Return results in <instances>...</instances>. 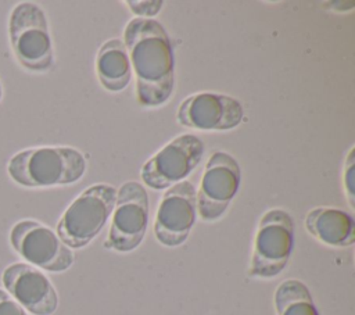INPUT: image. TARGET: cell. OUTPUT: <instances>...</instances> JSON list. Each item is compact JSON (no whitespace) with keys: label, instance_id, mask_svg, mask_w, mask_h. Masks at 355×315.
Instances as JSON below:
<instances>
[{"label":"cell","instance_id":"1","mask_svg":"<svg viewBox=\"0 0 355 315\" xmlns=\"http://www.w3.org/2000/svg\"><path fill=\"white\" fill-rule=\"evenodd\" d=\"M130 67L136 76V97L143 107L166 103L175 85V58L164 26L150 18H133L123 31Z\"/></svg>","mask_w":355,"mask_h":315},{"label":"cell","instance_id":"2","mask_svg":"<svg viewBox=\"0 0 355 315\" xmlns=\"http://www.w3.org/2000/svg\"><path fill=\"white\" fill-rule=\"evenodd\" d=\"M86 160L69 146H42L24 148L7 162L10 179L28 189L72 185L83 178Z\"/></svg>","mask_w":355,"mask_h":315},{"label":"cell","instance_id":"3","mask_svg":"<svg viewBox=\"0 0 355 315\" xmlns=\"http://www.w3.org/2000/svg\"><path fill=\"white\" fill-rule=\"evenodd\" d=\"M8 40L18 64L35 74L54 65V49L44 10L32 1H21L8 15Z\"/></svg>","mask_w":355,"mask_h":315},{"label":"cell","instance_id":"4","mask_svg":"<svg viewBox=\"0 0 355 315\" xmlns=\"http://www.w3.org/2000/svg\"><path fill=\"white\" fill-rule=\"evenodd\" d=\"M116 201V189L96 183L85 189L61 215L55 233L72 248L86 247L104 228Z\"/></svg>","mask_w":355,"mask_h":315},{"label":"cell","instance_id":"5","mask_svg":"<svg viewBox=\"0 0 355 315\" xmlns=\"http://www.w3.org/2000/svg\"><path fill=\"white\" fill-rule=\"evenodd\" d=\"M294 246V222L280 208L266 211L258 223L250 259L251 278L272 279L283 272Z\"/></svg>","mask_w":355,"mask_h":315},{"label":"cell","instance_id":"6","mask_svg":"<svg viewBox=\"0 0 355 315\" xmlns=\"http://www.w3.org/2000/svg\"><path fill=\"white\" fill-rule=\"evenodd\" d=\"M10 244L26 264L47 272H64L75 261L73 251L42 222L21 219L10 230Z\"/></svg>","mask_w":355,"mask_h":315},{"label":"cell","instance_id":"7","mask_svg":"<svg viewBox=\"0 0 355 315\" xmlns=\"http://www.w3.org/2000/svg\"><path fill=\"white\" fill-rule=\"evenodd\" d=\"M150 214L148 194L139 182H125L116 190L112 222L105 247L118 253H130L137 248L147 232Z\"/></svg>","mask_w":355,"mask_h":315},{"label":"cell","instance_id":"8","mask_svg":"<svg viewBox=\"0 0 355 315\" xmlns=\"http://www.w3.org/2000/svg\"><path fill=\"white\" fill-rule=\"evenodd\" d=\"M204 155L202 140L191 133H184L148 158L141 167L140 176L146 186L154 190L168 189L193 172Z\"/></svg>","mask_w":355,"mask_h":315},{"label":"cell","instance_id":"9","mask_svg":"<svg viewBox=\"0 0 355 315\" xmlns=\"http://www.w3.org/2000/svg\"><path fill=\"white\" fill-rule=\"evenodd\" d=\"M241 180L237 160L226 151H215L207 161L197 193V214L204 222L223 216Z\"/></svg>","mask_w":355,"mask_h":315},{"label":"cell","instance_id":"10","mask_svg":"<svg viewBox=\"0 0 355 315\" xmlns=\"http://www.w3.org/2000/svg\"><path fill=\"white\" fill-rule=\"evenodd\" d=\"M197 218V191L191 182L182 180L165 190L158 204L154 235L165 247L183 244Z\"/></svg>","mask_w":355,"mask_h":315},{"label":"cell","instance_id":"11","mask_svg":"<svg viewBox=\"0 0 355 315\" xmlns=\"http://www.w3.org/2000/svg\"><path fill=\"white\" fill-rule=\"evenodd\" d=\"M239 100L223 93L201 92L184 99L178 110V122L198 130H230L243 121Z\"/></svg>","mask_w":355,"mask_h":315},{"label":"cell","instance_id":"12","mask_svg":"<svg viewBox=\"0 0 355 315\" xmlns=\"http://www.w3.org/2000/svg\"><path fill=\"white\" fill-rule=\"evenodd\" d=\"M1 282L7 293L33 315H51L58 308V294L50 279L26 262L6 266Z\"/></svg>","mask_w":355,"mask_h":315},{"label":"cell","instance_id":"13","mask_svg":"<svg viewBox=\"0 0 355 315\" xmlns=\"http://www.w3.org/2000/svg\"><path fill=\"white\" fill-rule=\"evenodd\" d=\"M306 232L330 247H349L355 243L354 218L338 208L316 207L305 216Z\"/></svg>","mask_w":355,"mask_h":315},{"label":"cell","instance_id":"14","mask_svg":"<svg viewBox=\"0 0 355 315\" xmlns=\"http://www.w3.org/2000/svg\"><path fill=\"white\" fill-rule=\"evenodd\" d=\"M96 74L108 92L123 90L132 78V67L123 42L118 37L107 40L96 56Z\"/></svg>","mask_w":355,"mask_h":315},{"label":"cell","instance_id":"15","mask_svg":"<svg viewBox=\"0 0 355 315\" xmlns=\"http://www.w3.org/2000/svg\"><path fill=\"white\" fill-rule=\"evenodd\" d=\"M277 315H319L309 289L298 279L283 280L273 297Z\"/></svg>","mask_w":355,"mask_h":315},{"label":"cell","instance_id":"16","mask_svg":"<svg viewBox=\"0 0 355 315\" xmlns=\"http://www.w3.org/2000/svg\"><path fill=\"white\" fill-rule=\"evenodd\" d=\"M125 4L129 7V10L135 15H137V18L153 19V17H155L159 12L164 1H161V0H150V1L148 0H144V1L143 0H128V1H125Z\"/></svg>","mask_w":355,"mask_h":315},{"label":"cell","instance_id":"17","mask_svg":"<svg viewBox=\"0 0 355 315\" xmlns=\"http://www.w3.org/2000/svg\"><path fill=\"white\" fill-rule=\"evenodd\" d=\"M354 151H355V147H351L344 164V189L351 207H354V197H355L354 196V162H355Z\"/></svg>","mask_w":355,"mask_h":315},{"label":"cell","instance_id":"18","mask_svg":"<svg viewBox=\"0 0 355 315\" xmlns=\"http://www.w3.org/2000/svg\"><path fill=\"white\" fill-rule=\"evenodd\" d=\"M0 315H28V312L3 289H0Z\"/></svg>","mask_w":355,"mask_h":315},{"label":"cell","instance_id":"19","mask_svg":"<svg viewBox=\"0 0 355 315\" xmlns=\"http://www.w3.org/2000/svg\"><path fill=\"white\" fill-rule=\"evenodd\" d=\"M3 94H4V90H3V83H1V80H0V103H1V100H3Z\"/></svg>","mask_w":355,"mask_h":315}]
</instances>
